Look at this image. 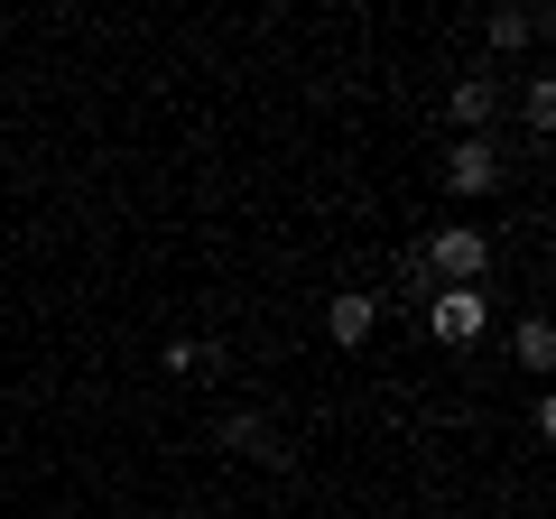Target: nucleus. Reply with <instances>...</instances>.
I'll use <instances>...</instances> for the list:
<instances>
[{
    "instance_id": "f257e3e1",
    "label": "nucleus",
    "mask_w": 556,
    "mask_h": 519,
    "mask_svg": "<svg viewBox=\"0 0 556 519\" xmlns=\"http://www.w3.org/2000/svg\"><path fill=\"white\" fill-rule=\"evenodd\" d=\"M427 269H437L445 288H473L482 269H492V241H482V232H437V241H427Z\"/></svg>"
},
{
    "instance_id": "f03ea898",
    "label": "nucleus",
    "mask_w": 556,
    "mask_h": 519,
    "mask_svg": "<svg viewBox=\"0 0 556 519\" xmlns=\"http://www.w3.org/2000/svg\"><path fill=\"white\" fill-rule=\"evenodd\" d=\"M482 325H492L482 288H445V298H427V334H437V343H473Z\"/></svg>"
},
{
    "instance_id": "7ed1b4c3",
    "label": "nucleus",
    "mask_w": 556,
    "mask_h": 519,
    "mask_svg": "<svg viewBox=\"0 0 556 519\" xmlns=\"http://www.w3.org/2000/svg\"><path fill=\"white\" fill-rule=\"evenodd\" d=\"M445 186H455V195H492V186H501V159H492V140H464L455 159H445Z\"/></svg>"
},
{
    "instance_id": "20e7f679",
    "label": "nucleus",
    "mask_w": 556,
    "mask_h": 519,
    "mask_svg": "<svg viewBox=\"0 0 556 519\" xmlns=\"http://www.w3.org/2000/svg\"><path fill=\"white\" fill-rule=\"evenodd\" d=\"M223 445H232V455H251V464H288V445H278L269 418H223Z\"/></svg>"
},
{
    "instance_id": "39448f33",
    "label": "nucleus",
    "mask_w": 556,
    "mask_h": 519,
    "mask_svg": "<svg viewBox=\"0 0 556 519\" xmlns=\"http://www.w3.org/2000/svg\"><path fill=\"white\" fill-rule=\"evenodd\" d=\"M547 28V10H492V47H529Z\"/></svg>"
},
{
    "instance_id": "423d86ee",
    "label": "nucleus",
    "mask_w": 556,
    "mask_h": 519,
    "mask_svg": "<svg viewBox=\"0 0 556 519\" xmlns=\"http://www.w3.org/2000/svg\"><path fill=\"white\" fill-rule=\"evenodd\" d=\"M325 325H334V343H362V334H371V298H334Z\"/></svg>"
},
{
    "instance_id": "0eeeda50",
    "label": "nucleus",
    "mask_w": 556,
    "mask_h": 519,
    "mask_svg": "<svg viewBox=\"0 0 556 519\" xmlns=\"http://www.w3.org/2000/svg\"><path fill=\"white\" fill-rule=\"evenodd\" d=\"M519 362H529V371H547V362H556V325H547V316L519 325Z\"/></svg>"
},
{
    "instance_id": "6e6552de",
    "label": "nucleus",
    "mask_w": 556,
    "mask_h": 519,
    "mask_svg": "<svg viewBox=\"0 0 556 519\" xmlns=\"http://www.w3.org/2000/svg\"><path fill=\"white\" fill-rule=\"evenodd\" d=\"M455 121H492V84H482V75L455 84Z\"/></svg>"
},
{
    "instance_id": "1a4fd4ad",
    "label": "nucleus",
    "mask_w": 556,
    "mask_h": 519,
    "mask_svg": "<svg viewBox=\"0 0 556 519\" xmlns=\"http://www.w3.org/2000/svg\"><path fill=\"white\" fill-rule=\"evenodd\" d=\"M529 130H556V84H529Z\"/></svg>"
}]
</instances>
